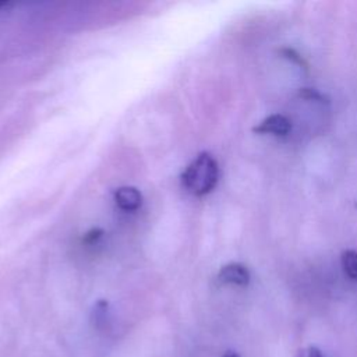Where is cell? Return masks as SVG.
Masks as SVG:
<instances>
[{
    "label": "cell",
    "instance_id": "1",
    "mask_svg": "<svg viewBox=\"0 0 357 357\" xmlns=\"http://www.w3.org/2000/svg\"><path fill=\"white\" fill-rule=\"evenodd\" d=\"M219 178V166L215 158L206 152L195 156L181 174L183 187L192 195L201 197L211 192Z\"/></svg>",
    "mask_w": 357,
    "mask_h": 357
},
{
    "label": "cell",
    "instance_id": "2",
    "mask_svg": "<svg viewBox=\"0 0 357 357\" xmlns=\"http://www.w3.org/2000/svg\"><path fill=\"white\" fill-rule=\"evenodd\" d=\"M290 130L291 121L283 114H271L252 128L255 134H272L276 137H284Z\"/></svg>",
    "mask_w": 357,
    "mask_h": 357
},
{
    "label": "cell",
    "instance_id": "3",
    "mask_svg": "<svg viewBox=\"0 0 357 357\" xmlns=\"http://www.w3.org/2000/svg\"><path fill=\"white\" fill-rule=\"evenodd\" d=\"M218 280L222 284L247 286L250 283V272L244 265L238 262H231L222 266L218 273Z\"/></svg>",
    "mask_w": 357,
    "mask_h": 357
},
{
    "label": "cell",
    "instance_id": "4",
    "mask_svg": "<svg viewBox=\"0 0 357 357\" xmlns=\"http://www.w3.org/2000/svg\"><path fill=\"white\" fill-rule=\"evenodd\" d=\"M114 201L121 211L132 212L141 206L142 195L134 187H120L114 192Z\"/></svg>",
    "mask_w": 357,
    "mask_h": 357
},
{
    "label": "cell",
    "instance_id": "5",
    "mask_svg": "<svg viewBox=\"0 0 357 357\" xmlns=\"http://www.w3.org/2000/svg\"><path fill=\"white\" fill-rule=\"evenodd\" d=\"M91 321H92L93 328H96V329H105L107 326V321H109V304H107V301L100 300L93 305Z\"/></svg>",
    "mask_w": 357,
    "mask_h": 357
},
{
    "label": "cell",
    "instance_id": "6",
    "mask_svg": "<svg viewBox=\"0 0 357 357\" xmlns=\"http://www.w3.org/2000/svg\"><path fill=\"white\" fill-rule=\"evenodd\" d=\"M340 261H342L344 273L350 279H357V251H354V250L343 251Z\"/></svg>",
    "mask_w": 357,
    "mask_h": 357
},
{
    "label": "cell",
    "instance_id": "7",
    "mask_svg": "<svg viewBox=\"0 0 357 357\" xmlns=\"http://www.w3.org/2000/svg\"><path fill=\"white\" fill-rule=\"evenodd\" d=\"M279 53H280V56L282 57H284V59H287L289 61H291V63H296V64H298V66H301L303 68H307V63H305V60L294 50V49H291V47H282L280 50H279Z\"/></svg>",
    "mask_w": 357,
    "mask_h": 357
},
{
    "label": "cell",
    "instance_id": "8",
    "mask_svg": "<svg viewBox=\"0 0 357 357\" xmlns=\"http://www.w3.org/2000/svg\"><path fill=\"white\" fill-rule=\"evenodd\" d=\"M298 96L308 99V100L312 99V100H318V102H328L322 93H319L317 89H312V88H301L298 91Z\"/></svg>",
    "mask_w": 357,
    "mask_h": 357
},
{
    "label": "cell",
    "instance_id": "9",
    "mask_svg": "<svg viewBox=\"0 0 357 357\" xmlns=\"http://www.w3.org/2000/svg\"><path fill=\"white\" fill-rule=\"evenodd\" d=\"M304 357H324V356H322V353H321V350H319L318 347L310 346V347L305 350Z\"/></svg>",
    "mask_w": 357,
    "mask_h": 357
},
{
    "label": "cell",
    "instance_id": "10",
    "mask_svg": "<svg viewBox=\"0 0 357 357\" xmlns=\"http://www.w3.org/2000/svg\"><path fill=\"white\" fill-rule=\"evenodd\" d=\"M223 357H240L236 351H231V350H229V351H226L225 354H223Z\"/></svg>",
    "mask_w": 357,
    "mask_h": 357
},
{
    "label": "cell",
    "instance_id": "11",
    "mask_svg": "<svg viewBox=\"0 0 357 357\" xmlns=\"http://www.w3.org/2000/svg\"><path fill=\"white\" fill-rule=\"evenodd\" d=\"M356 206H357V202H356Z\"/></svg>",
    "mask_w": 357,
    "mask_h": 357
}]
</instances>
